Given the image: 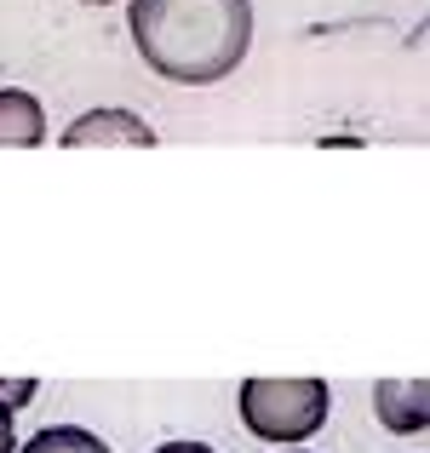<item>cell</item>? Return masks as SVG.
Listing matches in <instances>:
<instances>
[{"label":"cell","mask_w":430,"mask_h":453,"mask_svg":"<svg viewBox=\"0 0 430 453\" xmlns=\"http://www.w3.org/2000/svg\"><path fill=\"white\" fill-rule=\"evenodd\" d=\"M127 29L161 81L212 87L235 75L253 46V0H133Z\"/></svg>","instance_id":"obj_1"},{"label":"cell","mask_w":430,"mask_h":453,"mask_svg":"<svg viewBox=\"0 0 430 453\" xmlns=\"http://www.w3.org/2000/svg\"><path fill=\"white\" fill-rule=\"evenodd\" d=\"M235 408H242V425L258 436V442H310V436L327 425L333 390L327 379H247L235 390Z\"/></svg>","instance_id":"obj_2"},{"label":"cell","mask_w":430,"mask_h":453,"mask_svg":"<svg viewBox=\"0 0 430 453\" xmlns=\"http://www.w3.org/2000/svg\"><path fill=\"white\" fill-rule=\"evenodd\" d=\"M373 413L390 436L430 431V379H379L373 385Z\"/></svg>","instance_id":"obj_3"},{"label":"cell","mask_w":430,"mask_h":453,"mask_svg":"<svg viewBox=\"0 0 430 453\" xmlns=\"http://www.w3.org/2000/svg\"><path fill=\"white\" fill-rule=\"evenodd\" d=\"M87 144H133L150 150L155 144V127L133 110H87L81 121L64 127V150H87Z\"/></svg>","instance_id":"obj_4"},{"label":"cell","mask_w":430,"mask_h":453,"mask_svg":"<svg viewBox=\"0 0 430 453\" xmlns=\"http://www.w3.org/2000/svg\"><path fill=\"white\" fill-rule=\"evenodd\" d=\"M46 144V110L35 92L0 87V150H35Z\"/></svg>","instance_id":"obj_5"},{"label":"cell","mask_w":430,"mask_h":453,"mask_svg":"<svg viewBox=\"0 0 430 453\" xmlns=\"http://www.w3.org/2000/svg\"><path fill=\"white\" fill-rule=\"evenodd\" d=\"M18 453H110V442L98 431H81V425H46Z\"/></svg>","instance_id":"obj_6"},{"label":"cell","mask_w":430,"mask_h":453,"mask_svg":"<svg viewBox=\"0 0 430 453\" xmlns=\"http://www.w3.org/2000/svg\"><path fill=\"white\" fill-rule=\"evenodd\" d=\"M0 402L18 413L23 402H35V379H0Z\"/></svg>","instance_id":"obj_7"},{"label":"cell","mask_w":430,"mask_h":453,"mask_svg":"<svg viewBox=\"0 0 430 453\" xmlns=\"http://www.w3.org/2000/svg\"><path fill=\"white\" fill-rule=\"evenodd\" d=\"M0 453H18V431H12V408L0 402Z\"/></svg>","instance_id":"obj_8"},{"label":"cell","mask_w":430,"mask_h":453,"mask_svg":"<svg viewBox=\"0 0 430 453\" xmlns=\"http://www.w3.org/2000/svg\"><path fill=\"white\" fill-rule=\"evenodd\" d=\"M155 453H212V448L207 442H161Z\"/></svg>","instance_id":"obj_9"},{"label":"cell","mask_w":430,"mask_h":453,"mask_svg":"<svg viewBox=\"0 0 430 453\" xmlns=\"http://www.w3.org/2000/svg\"><path fill=\"white\" fill-rule=\"evenodd\" d=\"M87 6H110V0H87Z\"/></svg>","instance_id":"obj_10"},{"label":"cell","mask_w":430,"mask_h":453,"mask_svg":"<svg viewBox=\"0 0 430 453\" xmlns=\"http://www.w3.org/2000/svg\"><path fill=\"white\" fill-rule=\"evenodd\" d=\"M287 453H304V448H287Z\"/></svg>","instance_id":"obj_11"}]
</instances>
